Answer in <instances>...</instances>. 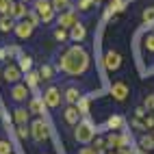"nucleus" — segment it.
<instances>
[{
    "label": "nucleus",
    "mask_w": 154,
    "mask_h": 154,
    "mask_svg": "<svg viewBox=\"0 0 154 154\" xmlns=\"http://www.w3.org/2000/svg\"><path fill=\"white\" fill-rule=\"evenodd\" d=\"M87 67H89V54H87V50L83 46H78V44L67 48L63 52V57H61V61H59V69L69 74V76L85 74Z\"/></svg>",
    "instance_id": "obj_1"
},
{
    "label": "nucleus",
    "mask_w": 154,
    "mask_h": 154,
    "mask_svg": "<svg viewBox=\"0 0 154 154\" xmlns=\"http://www.w3.org/2000/svg\"><path fill=\"white\" fill-rule=\"evenodd\" d=\"M74 137H76L78 143H85V146L94 141V137H96V128H94V124H91L89 117H85V122H78V124H76V128H74Z\"/></svg>",
    "instance_id": "obj_2"
},
{
    "label": "nucleus",
    "mask_w": 154,
    "mask_h": 154,
    "mask_svg": "<svg viewBox=\"0 0 154 154\" xmlns=\"http://www.w3.org/2000/svg\"><path fill=\"white\" fill-rule=\"evenodd\" d=\"M35 13L39 15V20H42L44 24H48V22H52L54 20V7H52V2L50 0H35Z\"/></svg>",
    "instance_id": "obj_3"
},
{
    "label": "nucleus",
    "mask_w": 154,
    "mask_h": 154,
    "mask_svg": "<svg viewBox=\"0 0 154 154\" xmlns=\"http://www.w3.org/2000/svg\"><path fill=\"white\" fill-rule=\"evenodd\" d=\"M28 128H30V137H33L37 143L48 141V137H50V130H48V124H46L44 119H35V122H30V124H28Z\"/></svg>",
    "instance_id": "obj_4"
},
{
    "label": "nucleus",
    "mask_w": 154,
    "mask_h": 154,
    "mask_svg": "<svg viewBox=\"0 0 154 154\" xmlns=\"http://www.w3.org/2000/svg\"><path fill=\"white\" fill-rule=\"evenodd\" d=\"M44 102H46V106L48 109H57V106H61V100H63V94H61V89L59 87H48L46 91H44Z\"/></svg>",
    "instance_id": "obj_5"
},
{
    "label": "nucleus",
    "mask_w": 154,
    "mask_h": 154,
    "mask_svg": "<svg viewBox=\"0 0 154 154\" xmlns=\"http://www.w3.org/2000/svg\"><path fill=\"white\" fill-rule=\"evenodd\" d=\"M102 61H104V67H106L109 72H115V69H119V65H122V54L117 52V50H106Z\"/></svg>",
    "instance_id": "obj_6"
},
{
    "label": "nucleus",
    "mask_w": 154,
    "mask_h": 154,
    "mask_svg": "<svg viewBox=\"0 0 154 154\" xmlns=\"http://www.w3.org/2000/svg\"><path fill=\"white\" fill-rule=\"evenodd\" d=\"M104 146L106 148H126L128 146V137L126 135H117V132H111V135L104 139Z\"/></svg>",
    "instance_id": "obj_7"
},
{
    "label": "nucleus",
    "mask_w": 154,
    "mask_h": 154,
    "mask_svg": "<svg viewBox=\"0 0 154 154\" xmlns=\"http://www.w3.org/2000/svg\"><path fill=\"white\" fill-rule=\"evenodd\" d=\"M2 78L7 80V83L15 85V83H20V78H22V72H20V67H17V65L9 63V65L5 67V72H2Z\"/></svg>",
    "instance_id": "obj_8"
},
{
    "label": "nucleus",
    "mask_w": 154,
    "mask_h": 154,
    "mask_svg": "<svg viewBox=\"0 0 154 154\" xmlns=\"http://www.w3.org/2000/svg\"><path fill=\"white\" fill-rule=\"evenodd\" d=\"M26 13H28V9H26V5H24V2H17V0H15V2L9 5V15H11L15 22H17V20H24V17H26Z\"/></svg>",
    "instance_id": "obj_9"
},
{
    "label": "nucleus",
    "mask_w": 154,
    "mask_h": 154,
    "mask_svg": "<svg viewBox=\"0 0 154 154\" xmlns=\"http://www.w3.org/2000/svg\"><path fill=\"white\" fill-rule=\"evenodd\" d=\"M78 22V20H76V13L74 11H72V9H67V11H63V13H59V26L61 28H72V26H74Z\"/></svg>",
    "instance_id": "obj_10"
},
{
    "label": "nucleus",
    "mask_w": 154,
    "mask_h": 154,
    "mask_svg": "<svg viewBox=\"0 0 154 154\" xmlns=\"http://www.w3.org/2000/svg\"><path fill=\"white\" fill-rule=\"evenodd\" d=\"M111 94H113V98H115L117 102H124V100H126V96H128V87H126V83H122V80L113 83Z\"/></svg>",
    "instance_id": "obj_11"
},
{
    "label": "nucleus",
    "mask_w": 154,
    "mask_h": 154,
    "mask_svg": "<svg viewBox=\"0 0 154 154\" xmlns=\"http://www.w3.org/2000/svg\"><path fill=\"white\" fill-rule=\"evenodd\" d=\"M63 119L67 122V124H72V126H76V124H78L80 113H78L76 104H67V106H65V111H63Z\"/></svg>",
    "instance_id": "obj_12"
},
{
    "label": "nucleus",
    "mask_w": 154,
    "mask_h": 154,
    "mask_svg": "<svg viewBox=\"0 0 154 154\" xmlns=\"http://www.w3.org/2000/svg\"><path fill=\"white\" fill-rule=\"evenodd\" d=\"M26 96H28V87H26L24 83H15L13 89H11V98H13L15 102H24Z\"/></svg>",
    "instance_id": "obj_13"
},
{
    "label": "nucleus",
    "mask_w": 154,
    "mask_h": 154,
    "mask_svg": "<svg viewBox=\"0 0 154 154\" xmlns=\"http://www.w3.org/2000/svg\"><path fill=\"white\" fill-rule=\"evenodd\" d=\"M46 102H44V98H39V96H35L33 100H30V104H28V111L30 113H35V115H44L46 113Z\"/></svg>",
    "instance_id": "obj_14"
},
{
    "label": "nucleus",
    "mask_w": 154,
    "mask_h": 154,
    "mask_svg": "<svg viewBox=\"0 0 154 154\" xmlns=\"http://www.w3.org/2000/svg\"><path fill=\"white\" fill-rule=\"evenodd\" d=\"M85 35H87V30H85V26L80 22H76L74 26L69 28V39H72V42H83Z\"/></svg>",
    "instance_id": "obj_15"
},
{
    "label": "nucleus",
    "mask_w": 154,
    "mask_h": 154,
    "mask_svg": "<svg viewBox=\"0 0 154 154\" xmlns=\"http://www.w3.org/2000/svg\"><path fill=\"white\" fill-rule=\"evenodd\" d=\"M15 35L20 37V39H28L30 35H33V26H30V24H26L24 22V20H22V22H20V24H15Z\"/></svg>",
    "instance_id": "obj_16"
},
{
    "label": "nucleus",
    "mask_w": 154,
    "mask_h": 154,
    "mask_svg": "<svg viewBox=\"0 0 154 154\" xmlns=\"http://www.w3.org/2000/svg\"><path fill=\"white\" fill-rule=\"evenodd\" d=\"M15 28V20L11 15H0V33H11Z\"/></svg>",
    "instance_id": "obj_17"
},
{
    "label": "nucleus",
    "mask_w": 154,
    "mask_h": 154,
    "mask_svg": "<svg viewBox=\"0 0 154 154\" xmlns=\"http://www.w3.org/2000/svg\"><path fill=\"white\" fill-rule=\"evenodd\" d=\"M28 115H30V111H26V109H22V106L13 111V119H15V124H17V126L28 124Z\"/></svg>",
    "instance_id": "obj_18"
},
{
    "label": "nucleus",
    "mask_w": 154,
    "mask_h": 154,
    "mask_svg": "<svg viewBox=\"0 0 154 154\" xmlns=\"http://www.w3.org/2000/svg\"><path fill=\"white\" fill-rule=\"evenodd\" d=\"M78 98H80V91H78L76 87H67L65 94H63V100L67 102V104H76Z\"/></svg>",
    "instance_id": "obj_19"
},
{
    "label": "nucleus",
    "mask_w": 154,
    "mask_h": 154,
    "mask_svg": "<svg viewBox=\"0 0 154 154\" xmlns=\"http://www.w3.org/2000/svg\"><path fill=\"white\" fill-rule=\"evenodd\" d=\"M17 67H20V72H22V74H28V72L33 69V59H30L28 54H20V63H17Z\"/></svg>",
    "instance_id": "obj_20"
},
{
    "label": "nucleus",
    "mask_w": 154,
    "mask_h": 154,
    "mask_svg": "<svg viewBox=\"0 0 154 154\" xmlns=\"http://www.w3.org/2000/svg\"><path fill=\"white\" fill-rule=\"evenodd\" d=\"M89 106H91V100L87 98V96H80L78 98V102H76V109H78V113L80 115H89Z\"/></svg>",
    "instance_id": "obj_21"
},
{
    "label": "nucleus",
    "mask_w": 154,
    "mask_h": 154,
    "mask_svg": "<svg viewBox=\"0 0 154 154\" xmlns=\"http://www.w3.org/2000/svg\"><path fill=\"white\" fill-rule=\"evenodd\" d=\"M39 80H42V78H39V72H33V69H30L28 74H26V83H24V85H26L28 89H37Z\"/></svg>",
    "instance_id": "obj_22"
},
{
    "label": "nucleus",
    "mask_w": 154,
    "mask_h": 154,
    "mask_svg": "<svg viewBox=\"0 0 154 154\" xmlns=\"http://www.w3.org/2000/svg\"><path fill=\"white\" fill-rule=\"evenodd\" d=\"M139 148H141L143 152H152V150H154V137H152V135H143L141 141H139Z\"/></svg>",
    "instance_id": "obj_23"
},
{
    "label": "nucleus",
    "mask_w": 154,
    "mask_h": 154,
    "mask_svg": "<svg viewBox=\"0 0 154 154\" xmlns=\"http://www.w3.org/2000/svg\"><path fill=\"white\" fill-rule=\"evenodd\" d=\"M52 76H54V67L50 63H44L42 67H39V78H42V80H50Z\"/></svg>",
    "instance_id": "obj_24"
},
{
    "label": "nucleus",
    "mask_w": 154,
    "mask_h": 154,
    "mask_svg": "<svg viewBox=\"0 0 154 154\" xmlns=\"http://www.w3.org/2000/svg\"><path fill=\"white\" fill-rule=\"evenodd\" d=\"M106 126H109L111 130H117V128L124 126V117H122V115H111V117L106 119Z\"/></svg>",
    "instance_id": "obj_25"
},
{
    "label": "nucleus",
    "mask_w": 154,
    "mask_h": 154,
    "mask_svg": "<svg viewBox=\"0 0 154 154\" xmlns=\"http://www.w3.org/2000/svg\"><path fill=\"white\" fill-rule=\"evenodd\" d=\"M24 22H26V24H30V26L35 28V26L42 24V20H39V15H37L35 11H28V13H26V17H24Z\"/></svg>",
    "instance_id": "obj_26"
},
{
    "label": "nucleus",
    "mask_w": 154,
    "mask_h": 154,
    "mask_svg": "<svg viewBox=\"0 0 154 154\" xmlns=\"http://www.w3.org/2000/svg\"><path fill=\"white\" fill-rule=\"evenodd\" d=\"M50 2H52V7H54V11H67L69 9V0H50Z\"/></svg>",
    "instance_id": "obj_27"
},
{
    "label": "nucleus",
    "mask_w": 154,
    "mask_h": 154,
    "mask_svg": "<svg viewBox=\"0 0 154 154\" xmlns=\"http://www.w3.org/2000/svg\"><path fill=\"white\" fill-rule=\"evenodd\" d=\"M15 132H17V139H28V137H30V128H28V124L17 126V128H15Z\"/></svg>",
    "instance_id": "obj_28"
},
{
    "label": "nucleus",
    "mask_w": 154,
    "mask_h": 154,
    "mask_svg": "<svg viewBox=\"0 0 154 154\" xmlns=\"http://www.w3.org/2000/svg\"><path fill=\"white\" fill-rule=\"evenodd\" d=\"M0 154H13V146L7 139H0Z\"/></svg>",
    "instance_id": "obj_29"
},
{
    "label": "nucleus",
    "mask_w": 154,
    "mask_h": 154,
    "mask_svg": "<svg viewBox=\"0 0 154 154\" xmlns=\"http://www.w3.org/2000/svg\"><path fill=\"white\" fill-rule=\"evenodd\" d=\"M141 17H143V22H152V20H154V5L152 7H148V9H143V13H141Z\"/></svg>",
    "instance_id": "obj_30"
},
{
    "label": "nucleus",
    "mask_w": 154,
    "mask_h": 154,
    "mask_svg": "<svg viewBox=\"0 0 154 154\" xmlns=\"http://www.w3.org/2000/svg\"><path fill=\"white\" fill-rule=\"evenodd\" d=\"M67 37H69V33H67L65 28H61V26H59V28L54 30V39H57V42H65Z\"/></svg>",
    "instance_id": "obj_31"
},
{
    "label": "nucleus",
    "mask_w": 154,
    "mask_h": 154,
    "mask_svg": "<svg viewBox=\"0 0 154 154\" xmlns=\"http://www.w3.org/2000/svg\"><path fill=\"white\" fill-rule=\"evenodd\" d=\"M143 48H146L148 52H154V33L146 37V42H143Z\"/></svg>",
    "instance_id": "obj_32"
},
{
    "label": "nucleus",
    "mask_w": 154,
    "mask_h": 154,
    "mask_svg": "<svg viewBox=\"0 0 154 154\" xmlns=\"http://www.w3.org/2000/svg\"><path fill=\"white\" fill-rule=\"evenodd\" d=\"M94 7V0H78V9L80 11H89Z\"/></svg>",
    "instance_id": "obj_33"
},
{
    "label": "nucleus",
    "mask_w": 154,
    "mask_h": 154,
    "mask_svg": "<svg viewBox=\"0 0 154 154\" xmlns=\"http://www.w3.org/2000/svg\"><path fill=\"white\" fill-rule=\"evenodd\" d=\"M9 5H11L9 0H0V13L2 15H9Z\"/></svg>",
    "instance_id": "obj_34"
},
{
    "label": "nucleus",
    "mask_w": 154,
    "mask_h": 154,
    "mask_svg": "<svg viewBox=\"0 0 154 154\" xmlns=\"http://www.w3.org/2000/svg\"><path fill=\"white\" fill-rule=\"evenodd\" d=\"M143 126H146V128H154V115H146V119H143Z\"/></svg>",
    "instance_id": "obj_35"
},
{
    "label": "nucleus",
    "mask_w": 154,
    "mask_h": 154,
    "mask_svg": "<svg viewBox=\"0 0 154 154\" xmlns=\"http://www.w3.org/2000/svg\"><path fill=\"white\" fill-rule=\"evenodd\" d=\"M78 154H98V152H96L94 148H89V146H85V148H80V150H78Z\"/></svg>",
    "instance_id": "obj_36"
},
{
    "label": "nucleus",
    "mask_w": 154,
    "mask_h": 154,
    "mask_svg": "<svg viewBox=\"0 0 154 154\" xmlns=\"http://www.w3.org/2000/svg\"><path fill=\"white\" fill-rule=\"evenodd\" d=\"M143 104H146L148 109H154V96H148L146 100H143Z\"/></svg>",
    "instance_id": "obj_37"
},
{
    "label": "nucleus",
    "mask_w": 154,
    "mask_h": 154,
    "mask_svg": "<svg viewBox=\"0 0 154 154\" xmlns=\"http://www.w3.org/2000/svg\"><path fill=\"white\" fill-rule=\"evenodd\" d=\"M119 154H135V152L128 150V148H119Z\"/></svg>",
    "instance_id": "obj_38"
},
{
    "label": "nucleus",
    "mask_w": 154,
    "mask_h": 154,
    "mask_svg": "<svg viewBox=\"0 0 154 154\" xmlns=\"http://www.w3.org/2000/svg\"><path fill=\"white\" fill-rule=\"evenodd\" d=\"M2 57H7V50H0V59H2Z\"/></svg>",
    "instance_id": "obj_39"
},
{
    "label": "nucleus",
    "mask_w": 154,
    "mask_h": 154,
    "mask_svg": "<svg viewBox=\"0 0 154 154\" xmlns=\"http://www.w3.org/2000/svg\"><path fill=\"white\" fill-rule=\"evenodd\" d=\"M17 2H24V5H26V2H28V0H17Z\"/></svg>",
    "instance_id": "obj_40"
},
{
    "label": "nucleus",
    "mask_w": 154,
    "mask_h": 154,
    "mask_svg": "<svg viewBox=\"0 0 154 154\" xmlns=\"http://www.w3.org/2000/svg\"><path fill=\"white\" fill-rule=\"evenodd\" d=\"M94 2H102V0H94Z\"/></svg>",
    "instance_id": "obj_41"
},
{
    "label": "nucleus",
    "mask_w": 154,
    "mask_h": 154,
    "mask_svg": "<svg viewBox=\"0 0 154 154\" xmlns=\"http://www.w3.org/2000/svg\"><path fill=\"white\" fill-rule=\"evenodd\" d=\"M9 2H15V0H9Z\"/></svg>",
    "instance_id": "obj_42"
},
{
    "label": "nucleus",
    "mask_w": 154,
    "mask_h": 154,
    "mask_svg": "<svg viewBox=\"0 0 154 154\" xmlns=\"http://www.w3.org/2000/svg\"><path fill=\"white\" fill-rule=\"evenodd\" d=\"M106 154H113V152H106Z\"/></svg>",
    "instance_id": "obj_43"
},
{
    "label": "nucleus",
    "mask_w": 154,
    "mask_h": 154,
    "mask_svg": "<svg viewBox=\"0 0 154 154\" xmlns=\"http://www.w3.org/2000/svg\"><path fill=\"white\" fill-rule=\"evenodd\" d=\"M152 137H154V132H152Z\"/></svg>",
    "instance_id": "obj_44"
}]
</instances>
